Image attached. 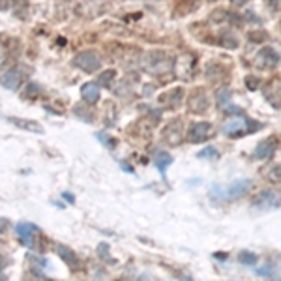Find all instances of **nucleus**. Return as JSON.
Listing matches in <instances>:
<instances>
[{
  "instance_id": "nucleus-20",
  "label": "nucleus",
  "mask_w": 281,
  "mask_h": 281,
  "mask_svg": "<svg viewBox=\"0 0 281 281\" xmlns=\"http://www.w3.org/2000/svg\"><path fill=\"white\" fill-rule=\"evenodd\" d=\"M266 176L272 180V182H281V165H275L266 173Z\"/></svg>"
},
{
  "instance_id": "nucleus-11",
  "label": "nucleus",
  "mask_w": 281,
  "mask_h": 281,
  "mask_svg": "<svg viewBox=\"0 0 281 281\" xmlns=\"http://www.w3.org/2000/svg\"><path fill=\"white\" fill-rule=\"evenodd\" d=\"M275 152V140L274 139H268V140H260L257 148H255V158L257 160H268L272 158V154Z\"/></svg>"
},
{
  "instance_id": "nucleus-29",
  "label": "nucleus",
  "mask_w": 281,
  "mask_h": 281,
  "mask_svg": "<svg viewBox=\"0 0 281 281\" xmlns=\"http://www.w3.org/2000/svg\"><path fill=\"white\" fill-rule=\"evenodd\" d=\"M0 58H2V47H0Z\"/></svg>"
},
{
  "instance_id": "nucleus-2",
  "label": "nucleus",
  "mask_w": 281,
  "mask_h": 281,
  "mask_svg": "<svg viewBox=\"0 0 281 281\" xmlns=\"http://www.w3.org/2000/svg\"><path fill=\"white\" fill-rule=\"evenodd\" d=\"M73 64L77 66L79 70L86 71V73H94L96 70H99L101 60H99V56L96 55L94 51H83V53H79V55L73 58Z\"/></svg>"
},
{
  "instance_id": "nucleus-8",
  "label": "nucleus",
  "mask_w": 281,
  "mask_h": 281,
  "mask_svg": "<svg viewBox=\"0 0 281 281\" xmlns=\"http://www.w3.org/2000/svg\"><path fill=\"white\" fill-rule=\"evenodd\" d=\"M255 62L259 68H274L275 64L279 62V55L272 47H264L259 55L255 56Z\"/></svg>"
},
{
  "instance_id": "nucleus-23",
  "label": "nucleus",
  "mask_w": 281,
  "mask_h": 281,
  "mask_svg": "<svg viewBox=\"0 0 281 281\" xmlns=\"http://www.w3.org/2000/svg\"><path fill=\"white\" fill-rule=\"evenodd\" d=\"M246 86H247V88H251V90H255V88L259 86V79H257V77H247L246 79Z\"/></svg>"
},
{
  "instance_id": "nucleus-7",
  "label": "nucleus",
  "mask_w": 281,
  "mask_h": 281,
  "mask_svg": "<svg viewBox=\"0 0 281 281\" xmlns=\"http://www.w3.org/2000/svg\"><path fill=\"white\" fill-rule=\"evenodd\" d=\"M180 137H182V122L180 120H173V122H169L165 129H163V139L165 143L169 145H178L180 143Z\"/></svg>"
},
{
  "instance_id": "nucleus-15",
  "label": "nucleus",
  "mask_w": 281,
  "mask_h": 281,
  "mask_svg": "<svg viewBox=\"0 0 281 281\" xmlns=\"http://www.w3.org/2000/svg\"><path fill=\"white\" fill-rule=\"evenodd\" d=\"M154 163H156V167L162 171V175H165L167 167L171 165V163H173V156L167 154V152H160V154H156Z\"/></svg>"
},
{
  "instance_id": "nucleus-3",
  "label": "nucleus",
  "mask_w": 281,
  "mask_h": 281,
  "mask_svg": "<svg viewBox=\"0 0 281 281\" xmlns=\"http://www.w3.org/2000/svg\"><path fill=\"white\" fill-rule=\"evenodd\" d=\"M279 206L281 197L274 191H262L253 201V208H257V210H272V208H279Z\"/></svg>"
},
{
  "instance_id": "nucleus-28",
  "label": "nucleus",
  "mask_w": 281,
  "mask_h": 281,
  "mask_svg": "<svg viewBox=\"0 0 281 281\" xmlns=\"http://www.w3.org/2000/svg\"><path fill=\"white\" fill-rule=\"evenodd\" d=\"M0 281H6V277H4V275H0Z\"/></svg>"
},
{
  "instance_id": "nucleus-1",
  "label": "nucleus",
  "mask_w": 281,
  "mask_h": 281,
  "mask_svg": "<svg viewBox=\"0 0 281 281\" xmlns=\"http://www.w3.org/2000/svg\"><path fill=\"white\" fill-rule=\"evenodd\" d=\"M251 180H238V182H232L231 186H212L210 195L212 199H223V201H232V199H238V197L246 195L247 191L251 190Z\"/></svg>"
},
{
  "instance_id": "nucleus-19",
  "label": "nucleus",
  "mask_w": 281,
  "mask_h": 281,
  "mask_svg": "<svg viewBox=\"0 0 281 281\" xmlns=\"http://www.w3.org/2000/svg\"><path fill=\"white\" fill-rule=\"evenodd\" d=\"M238 260L242 262V264H255V262H257V255L251 251H242L240 253Z\"/></svg>"
},
{
  "instance_id": "nucleus-10",
  "label": "nucleus",
  "mask_w": 281,
  "mask_h": 281,
  "mask_svg": "<svg viewBox=\"0 0 281 281\" xmlns=\"http://www.w3.org/2000/svg\"><path fill=\"white\" fill-rule=\"evenodd\" d=\"M0 83L6 86L8 90H17L19 84L23 83V73L19 68H14V70H8L2 77H0Z\"/></svg>"
},
{
  "instance_id": "nucleus-5",
  "label": "nucleus",
  "mask_w": 281,
  "mask_h": 281,
  "mask_svg": "<svg viewBox=\"0 0 281 281\" xmlns=\"http://www.w3.org/2000/svg\"><path fill=\"white\" fill-rule=\"evenodd\" d=\"M251 129H259V127H251L249 122L246 118H231L229 122L223 124V133L232 135V137H238V135H244Z\"/></svg>"
},
{
  "instance_id": "nucleus-26",
  "label": "nucleus",
  "mask_w": 281,
  "mask_h": 281,
  "mask_svg": "<svg viewBox=\"0 0 281 281\" xmlns=\"http://www.w3.org/2000/svg\"><path fill=\"white\" fill-rule=\"evenodd\" d=\"M8 262H10V260H8L6 257H0V272H2V268L6 266Z\"/></svg>"
},
{
  "instance_id": "nucleus-14",
  "label": "nucleus",
  "mask_w": 281,
  "mask_h": 281,
  "mask_svg": "<svg viewBox=\"0 0 281 281\" xmlns=\"http://www.w3.org/2000/svg\"><path fill=\"white\" fill-rule=\"evenodd\" d=\"M56 253H58V255L62 257V260H66L70 266H73V268L77 266V257H75V253L71 251L70 247L62 246V244H58V246H56Z\"/></svg>"
},
{
  "instance_id": "nucleus-18",
  "label": "nucleus",
  "mask_w": 281,
  "mask_h": 281,
  "mask_svg": "<svg viewBox=\"0 0 281 281\" xmlns=\"http://www.w3.org/2000/svg\"><path fill=\"white\" fill-rule=\"evenodd\" d=\"M114 77H116V71H114V70L103 71V73L99 75V84H101V86H109V84H111V81Z\"/></svg>"
},
{
  "instance_id": "nucleus-9",
  "label": "nucleus",
  "mask_w": 281,
  "mask_h": 281,
  "mask_svg": "<svg viewBox=\"0 0 281 281\" xmlns=\"http://www.w3.org/2000/svg\"><path fill=\"white\" fill-rule=\"evenodd\" d=\"M212 126L208 122H195L190 129V140L191 143H203L210 137Z\"/></svg>"
},
{
  "instance_id": "nucleus-27",
  "label": "nucleus",
  "mask_w": 281,
  "mask_h": 281,
  "mask_svg": "<svg viewBox=\"0 0 281 281\" xmlns=\"http://www.w3.org/2000/svg\"><path fill=\"white\" fill-rule=\"evenodd\" d=\"M64 199H66V201H70V203H73V201H75V199H73V195H70V193H64Z\"/></svg>"
},
{
  "instance_id": "nucleus-16",
  "label": "nucleus",
  "mask_w": 281,
  "mask_h": 281,
  "mask_svg": "<svg viewBox=\"0 0 281 281\" xmlns=\"http://www.w3.org/2000/svg\"><path fill=\"white\" fill-rule=\"evenodd\" d=\"M180 99H182V88H176V90H171V94L160 98V101H163V103H167V105H171V107H175L180 103Z\"/></svg>"
},
{
  "instance_id": "nucleus-17",
  "label": "nucleus",
  "mask_w": 281,
  "mask_h": 281,
  "mask_svg": "<svg viewBox=\"0 0 281 281\" xmlns=\"http://www.w3.org/2000/svg\"><path fill=\"white\" fill-rule=\"evenodd\" d=\"M229 99H231V90L229 88H223V90L218 92V105L219 107H229Z\"/></svg>"
},
{
  "instance_id": "nucleus-4",
  "label": "nucleus",
  "mask_w": 281,
  "mask_h": 281,
  "mask_svg": "<svg viewBox=\"0 0 281 281\" xmlns=\"http://www.w3.org/2000/svg\"><path fill=\"white\" fill-rule=\"evenodd\" d=\"M190 111L191 112H197V114H203V112L208 111V107H210V99L206 96V92L203 88H197L195 92H191L190 96Z\"/></svg>"
},
{
  "instance_id": "nucleus-25",
  "label": "nucleus",
  "mask_w": 281,
  "mask_h": 281,
  "mask_svg": "<svg viewBox=\"0 0 281 281\" xmlns=\"http://www.w3.org/2000/svg\"><path fill=\"white\" fill-rule=\"evenodd\" d=\"M270 270H272V266L259 268V270H257V274H259V275H268V274H270Z\"/></svg>"
},
{
  "instance_id": "nucleus-24",
  "label": "nucleus",
  "mask_w": 281,
  "mask_h": 281,
  "mask_svg": "<svg viewBox=\"0 0 281 281\" xmlns=\"http://www.w3.org/2000/svg\"><path fill=\"white\" fill-rule=\"evenodd\" d=\"M8 227H10V221L4 219V218H0V234H2V232H6Z\"/></svg>"
},
{
  "instance_id": "nucleus-12",
  "label": "nucleus",
  "mask_w": 281,
  "mask_h": 281,
  "mask_svg": "<svg viewBox=\"0 0 281 281\" xmlns=\"http://www.w3.org/2000/svg\"><path fill=\"white\" fill-rule=\"evenodd\" d=\"M81 92H83L84 101H88V103H96V101L99 99V88H98V84L86 83L83 88H81Z\"/></svg>"
},
{
  "instance_id": "nucleus-13",
  "label": "nucleus",
  "mask_w": 281,
  "mask_h": 281,
  "mask_svg": "<svg viewBox=\"0 0 281 281\" xmlns=\"http://www.w3.org/2000/svg\"><path fill=\"white\" fill-rule=\"evenodd\" d=\"M10 122H14L17 127H23V129H27V131H34V133H43V127L40 124H36L32 120H23V118H10Z\"/></svg>"
},
{
  "instance_id": "nucleus-21",
  "label": "nucleus",
  "mask_w": 281,
  "mask_h": 281,
  "mask_svg": "<svg viewBox=\"0 0 281 281\" xmlns=\"http://www.w3.org/2000/svg\"><path fill=\"white\" fill-rule=\"evenodd\" d=\"M218 150L214 147H208V148H204L203 152H199V158H210V160H216L218 158Z\"/></svg>"
},
{
  "instance_id": "nucleus-22",
  "label": "nucleus",
  "mask_w": 281,
  "mask_h": 281,
  "mask_svg": "<svg viewBox=\"0 0 281 281\" xmlns=\"http://www.w3.org/2000/svg\"><path fill=\"white\" fill-rule=\"evenodd\" d=\"M98 253L103 257L105 260H109V262H114V260L111 259V255H109V246L107 244H99V247H98Z\"/></svg>"
},
{
  "instance_id": "nucleus-6",
  "label": "nucleus",
  "mask_w": 281,
  "mask_h": 281,
  "mask_svg": "<svg viewBox=\"0 0 281 281\" xmlns=\"http://www.w3.org/2000/svg\"><path fill=\"white\" fill-rule=\"evenodd\" d=\"M15 232H17V236L21 238V242L25 246L34 247V236L40 232V229L34 223H17Z\"/></svg>"
}]
</instances>
